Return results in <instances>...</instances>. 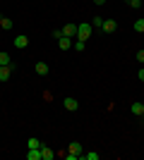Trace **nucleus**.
<instances>
[{"mask_svg":"<svg viewBox=\"0 0 144 160\" xmlns=\"http://www.w3.org/2000/svg\"><path fill=\"white\" fill-rule=\"evenodd\" d=\"M0 27L5 29V31H10V29H12V19L5 17V14H0Z\"/></svg>","mask_w":144,"mask_h":160,"instance_id":"obj_12","label":"nucleus"},{"mask_svg":"<svg viewBox=\"0 0 144 160\" xmlns=\"http://www.w3.org/2000/svg\"><path fill=\"white\" fill-rule=\"evenodd\" d=\"M27 46H29V38L24 36V33H19V36H14V48H19V50H24Z\"/></svg>","mask_w":144,"mask_h":160,"instance_id":"obj_6","label":"nucleus"},{"mask_svg":"<svg viewBox=\"0 0 144 160\" xmlns=\"http://www.w3.org/2000/svg\"><path fill=\"white\" fill-rule=\"evenodd\" d=\"M84 48H87V41H77V43H75V50H77V53H84Z\"/></svg>","mask_w":144,"mask_h":160,"instance_id":"obj_18","label":"nucleus"},{"mask_svg":"<svg viewBox=\"0 0 144 160\" xmlns=\"http://www.w3.org/2000/svg\"><path fill=\"white\" fill-rule=\"evenodd\" d=\"M62 36L77 38V24H65V27H62Z\"/></svg>","mask_w":144,"mask_h":160,"instance_id":"obj_7","label":"nucleus"},{"mask_svg":"<svg viewBox=\"0 0 144 160\" xmlns=\"http://www.w3.org/2000/svg\"><path fill=\"white\" fill-rule=\"evenodd\" d=\"M0 65H12V58H10V53H0Z\"/></svg>","mask_w":144,"mask_h":160,"instance_id":"obj_14","label":"nucleus"},{"mask_svg":"<svg viewBox=\"0 0 144 160\" xmlns=\"http://www.w3.org/2000/svg\"><path fill=\"white\" fill-rule=\"evenodd\" d=\"M12 65H0V81H7L10 77H12Z\"/></svg>","mask_w":144,"mask_h":160,"instance_id":"obj_5","label":"nucleus"},{"mask_svg":"<svg viewBox=\"0 0 144 160\" xmlns=\"http://www.w3.org/2000/svg\"><path fill=\"white\" fill-rule=\"evenodd\" d=\"M137 79H139V81H144V67H142V69L137 72Z\"/></svg>","mask_w":144,"mask_h":160,"instance_id":"obj_23","label":"nucleus"},{"mask_svg":"<svg viewBox=\"0 0 144 160\" xmlns=\"http://www.w3.org/2000/svg\"><path fill=\"white\" fill-rule=\"evenodd\" d=\"M130 112L132 115H142L144 112V103H132V105H130Z\"/></svg>","mask_w":144,"mask_h":160,"instance_id":"obj_13","label":"nucleus"},{"mask_svg":"<svg viewBox=\"0 0 144 160\" xmlns=\"http://www.w3.org/2000/svg\"><path fill=\"white\" fill-rule=\"evenodd\" d=\"M91 27L101 29V27H103V17H94V19H91Z\"/></svg>","mask_w":144,"mask_h":160,"instance_id":"obj_19","label":"nucleus"},{"mask_svg":"<svg viewBox=\"0 0 144 160\" xmlns=\"http://www.w3.org/2000/svg\"><path fill=\"white\" fill-rule=\"evenodd\" d=\"M27 146H29V148H41V141H39V139H34V136H31V139L27 141Z\"/></svg>","mask_w":144,"mask_h":160,"instance_id":"obj_17","label":"nucleus"},{"mask_svg":"<svg viewBox=\"0 0 144 160\" xmlns=\"http://www.w3.org/2000/svg\"><path fill=\"white\" fill-rule=\"evenodd\" d=\"M27 160H41V148H29Z\"/></svg>","mask_w":144,"mask_h":160,"instance_id":"obj_11","label":"nucleus"},{"mask_svg":"<svg viewBox=\"0 0 144 160\" xmlns=\"http://www.w3.org/2000/svg\"><path fill=\"white\" fill-rule=\"evenodd\" d=\"M82 153H84L82 143H79V141H72L70 148H67V153H65V158H67V160H79V158H82Z\"/></svg>","mask_w":144,"mask_h":160,"instance_id":"obj_1","label":"nucleus"},{"mask_svg":"<svg viewBox=\"0 0 144 160\" xmlns=\"http://www.w3.org/2000/svg\"><path fill=\"white\" fill-rule=\"evenodd\" d=\"M34 72L39 74V77H48V72H51V69H48L46 62H36V65H34Z\"/></svg>","mask_w":144,"mask_h":160,"instance_id":"obj_8","label":"nucleus"},{"mask_svg":"<svg viewBox=\"0 0 144 160\" xmlns=\"http://www.w3.org/2000/svg\"><path fill=\"white\" fill-rule=\"evenodd\" d=\"M53 148H48V146H43L41 143V160H53Z\"/></svg>","mask_w":144,"mask_h":160,"instance_id":"obj_10","label":"nucleus"},{"mask_svg":"<svg viewBox=\"0 0 144 160\" xmlns=\"http://www.w3.org/2000/svg\"><path fill=\"white\" fill-rule=\"evenodd\" d=\"M101 158V153H94V151H91V153H82V160H99Z\"/></svg>","mask_w":144,"mask_h":160,"instance_id":"obj_15","label":"nucleus"},{"mask_svg":"<svg viewBox=\"0 0 144 160\" xmlns=\"http://www.w3.org/2000/svg\"><path fill=\"white\" fill-rule=\"evenodd\" d=\"M137 62H142V65H144V48H142V50L137 53Z\"/></svg>","mask_w":144,"mask_h":160,"instance_id":"obj_21","label":"nucleus"},{"mask_svg":"<svg viewBox=\"0 0 144 160\" xmlns=\"http://www.w3.org/2000/svg\"><path fill=\"white\" fill-rule=\"evenodd\" d=\"M139 5H142V0H130V7H135V10H137Z\"/></svg>","mask_w":144,"mask_h":160,"instance_id":"obj_22","label":"nucleus"},{"mask_svg":"<svg viewBox=\"0 0 144 160\" xmlns=\"http://www.w3.org/2000/svg\"><path fill=\"white\" fill-rule=\"evenodd\" d=\"M125 2H130V0H125Z\"/></svg>","mask_w":144,"mask_h":160,"instance_id":"obj_26","label":"nucleus"},{"mask_svg":"<svg viewBox=\"0 0 144 160\" xmlns=\"http://www.w3.org/2000/svg\"><path fill=\"white\" fill-rule=\"evenodd\" d=\"M58 46H60V50H70V48H72V38H70V36H62V38H58Z\"/></svg>","mask_w":144,"mask_h":160,"instance_id":"obj_9","label":"nucleus"},{"mask_svg":"<svg viewBox=\"0 0 144 160\" xmlns=\"http://www.w3.org/2000/svg\"><path fill=\"white\" fill-rule=\"evenodd\" d=\"M62 105H65V110H70V112H77V110H79V103H77V98H65L62 100Z\"/></svg>","mask_w":144,"mask_h":160,"instance_id":"obj_4","label":"nucleus"},{"mask_svg":"<svg viewBox=\"0 0 144 160\" xmlns=\"http://www.w3.org/2000/svg\"><path fill=\"white\" fill-rule=\"evenodd\" d=\"M101 31H103V33H113V31H118V22H115V19H103Z\"/></svg>","mask_w":144,"mask_h":160,"instance_id":"obj_3","label":"nucleus"},{"mask_svg":"<svg viewBox=\"0 0 144 160\" xmlns=\"http://www.w3.org/2000/svg\"><path fill=\"white\" fill-rule=\"evenodd\" d=\"M139 117H142V120H144V112H142V115H139Z\"/></svg>","mask_w":144,"mask_h":160,"instance_id":"obj_25","label":"nucleus"},{"mask_svg":"<svg viewBox=\"0 0 144 160\" xmlns=\"http://www.w3.org/2000/svg\"><path fill=\"white\" fill-rule=\"evenodd\" d=\"M91 24L89 22H82V24H77V41H89L91 38Z\"/></svg>","mask_w":144,"mask_h":160,"instance_id":"obj_2","label":"nucleus"},{"mask_svg":"<svg viewBox=\"0 0 144 160\" xmlns=\"http://www.w3.org/2000/svg\"><path fill=\"white\" fill-rule=\"evenodd\" d=\"M103 2H106V0H94V5H103Z\"/></svg>","mask_w":144,"mask_h":160,"instance_id":"obj_24","label":"nucleus"},{"mask_svg":"<svg viewBox=\"0 0 144 160\" xmlns=\"http://www.w3.org/2000/svg\"><path fill=\"white\" fill-rule=\"evenodd\" d=\"M43 100H46V103H51V100H53V93H51V91H43Z\"/></svg>","mask_w":144,"mask_h":160,"instance_id":"obj_20","label":"nucleus"},{"mask_svg":"<svg viewBox=\"0 0 144 160\" xmlns=\"http://www.w3.org/2000/svg\"><path fill=\"white\" fill-rule=\"evenodd\" d=\"M135 31L144 33V19H135Z\"/></svg>","mask_w":144,"mask_h":160,"instance_id":"obj_16","label":"nucleus"}]
</instances>
